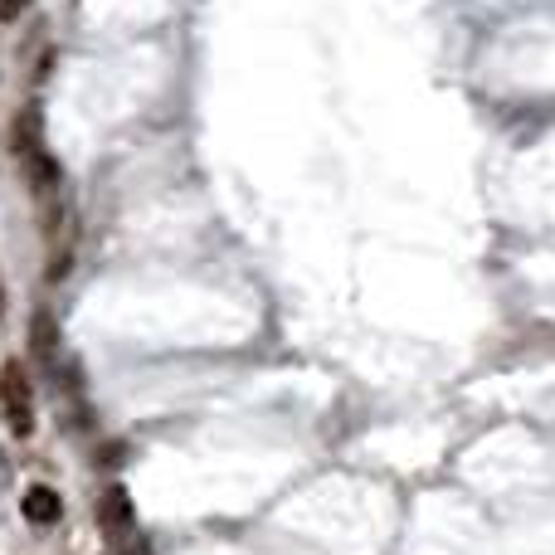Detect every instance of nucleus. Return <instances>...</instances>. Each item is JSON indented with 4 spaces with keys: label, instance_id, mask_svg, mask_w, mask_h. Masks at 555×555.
<instances>
[{
    "label": "nucleus",
    "instance_id": "f257e3e1",
    "mask_svg": "<svg viewBox=\"0 0 555 555\" xmlns=\"http://www.w3.org/2000/svg\"><path fill=\"white\" fill-rule=\"evenodd\" d=\"M0 414H5V424H10L15 439L35 434V395H30V375H25L20 361H10V366L0 370Z\"/></svg>",
    "mask_w": 555,
    "mask_h": 555
},
{
    "label": "nucleus",
    "instance_id": "f03ea898",
    "mask_svg": "<svg viewBox=\"0 0 555 555\" xmlns=\"http://www.w3.org/2000/svg\"><path fill=\"white\" fill-rule=\"evenodd\" d=\"M98 521H103V531H108L112 546L132 541V521H137V512H132V497H127L122 487H108V492H103V502H98Z\"/></svg>",
    "mask_w": 555,
    "mask_h": 555
},
{
    "label": "nucleus",
    "instance_id": "7ed1b4c3",
    "mask_svg": "<svg viewBox=\"0 0 555 555\" xmlns=\"http://www.w3.org/2000/svg\"><path fill=\"white\" fill-rule=\"evenodd\" d=\"M20 512H25V521H35V526H54V521L64 517V502H59V492H54V487L35 482V487L20 497Z\"/></svg>",
    "mask_w": 555,
    "mask_h": 555
},
{
    "label": "nucleus",
    "instance_id": "20e7f679",
    "mask_svg": "<svg viewBox=\"0 0 555 555\" xmlns=\"http://www.w3.org/2000/svg\"><path fill=\"white\" fill-rule=\"evenodd\" d=\"M20 151H25V171H30V181H35L39 190H54V185H59V166L44 156V147H39V142H25Z\"/></svg>",
    "mask_w": 555,
    "mask_h": 555
},
{
    "label": "nucleus",
    "instance_id": "39448f33",
    "mask_svg": "<svg viewBox=\"0 0 555 555\" xmlns=\"http://www.w3.org/2000/svg\"><path fill=\"white\" fill-rule=\"evenodd\" d=\"M30 341H35V356H44V361L59 351V327H54L49 312H39L35 322H30Z\"/></svg>",
    "mask_w": 555,
    "mask_h": 555
},
{
    "label": "nucleus",
    "instance_id": "423d86ee",
    "mask_svg": "<svg viewBox=\"0 0 555 555\" xmlns=\"http://www.w3.org/2000/svg\"><path fill=\"white\" fill-rule=\"evenodd\" d=\"M30 0H0V20H20Z\"/></svg>",
    "mask_w": 555,
    "mask_h": 555
},
{
    "label": "nucleus",
    "instance_id": "0eeeda50",
    "mask_svg": "<svg viewBox=\"0 0 555 555\" xmlns=\"http://www.w3.org/2000/svg\"><path fill=\"white\" fill-rule=\"evenodd\" d=\"M112 555H151V546H147V541H122Z\"/></svg>",
    "mask_w": 555,
    "mask_h": 555
},
{
    "label": "nucleus",
    "instance_id": "6e6552de",
    "mask_svg": "<svg viewBox=\"0 0 555 555\" xmlns=\"http://www.w3.org/2000/svg\"><path fill=\"white\" fill-rule=\"evenodd\" d=\"M0 302H5V293H0Z\"/></svg>",
    "mask_w": 555,
    "mask_h": 555
}]
</instances>
